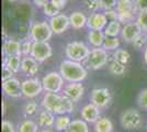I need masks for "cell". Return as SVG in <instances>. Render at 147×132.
<instances>
[{
  "label": "cell",
  "mask_w": 147,
  "mask_h": 132,
  "mask_svg": "<svg viewBox=\"0 0 147 132\" xmlns=\"http://www.w3.org/2000/svg\"><path fill=\"white\" fill-rule=\"evenodd\" d=\"M59 73L68 83H81L88 75L86 66L79 62L64 60L59 65Z\"/></svg>",
  "instance_id": "7a4b0ae2"
},
{
  "label": "cell",
  "mask_w": 147,
  "mask_h": 132,
  "mask_svg": "<svg viewBox=\"0 0 147 132\" xmlns=\"http://www.w3.org/2000/svg\"><path fill=\"white\" fill-rule=\"evenodd\" d=\"M1 88H2V91L11 97V98H20L22 97V87H21V83L18 78H11V79H8L6 82H2L1 84Z\"/></svg>",
  "instance_id": "5bb4252c"
},
{
  "label": "cell",
  "mask_w": 147,
  "mask_h": 132,
  "mask_svg": "<svg viewBox=\"0 0 147 132\" xmlns=\"http://www.w3.org/2000/svg\"><path fill=\"white\" fill-rule=\"evenodd\" d=\"M122 22L119 20H111L109 21L108 25L103 30L105 37H111V38H117L121 32H122Z\"/></svg>",
  "instance_id": "44dd1931"
},
{
  "label": "cell",
  "mask_w": 147,
  "mask_h": 132,
  "mask_svg": "<svg viewBox=\"0 0 147 132\" xmlns=\"http://www.w3.org/2000/svg\"><path fill=\"white\" fill-rule=\"evenodd\" d=\"M51 29L53 33L55 34H61L65 31H67V29L70 26V21H69V17H67L64 13H59L55 17L51 18L49 21Z\"/></svg>",
  "instance_id": "4fadbf2b"
},
{
  "label": "cell",
  "mask_w": 147,
  "mask_h": 132,
  "mask_svg": "<svg viewBox=\"0 0 147 132\" xmlns=\"http://www.w3.org/2000/svg\"><path fill=\"white\" fill-rule=\"evenodd\" d=\"M81 119L88 123H96L100 119V108L93 105L92 102L85 105L80 110Z\"/></svg>",
  "instance_id": "e0dca14e"
},
{
  "label": "cell",
  "mask_w": 147,
  "mask_h": 132,
  "mask_svg": "<svg viewBox=\"0 0 147 132\" xmlns=\"http://www.w3.org/2000/svg\"><path fill=\"white\" fill-rule=\"evenodd\" d=\"M142 32L143 31H142L140 24L136 21H133V22L124 24V26L122 28V32H121V38L124 42L132 44L133 41L141 34Z\"/></svg>",
  "instance_id": "2e32d148"
},
{
  "label": "cell",
  "mask_w": 147,
  "mask_h": 132,
  "mask_svg": "<svg viewBox=\"0 0 147 132\" xmlns=\"http://www.w3.org/2000/svg\"><path fill=\"white\" fill-rule=\"evenodd\" d=\"M42 10H43L44 16H45V17H49V19L61 13V12H59V10H58L57 8H55V7L53 6L51 2H49L47 5H45V6L42 8Z\"/></svg>",
  "instance_id": "d6a6232c"
},
{
  "label": "cell",
  "mask_w": 147,
  "mask_h": 132,
  "mask_svg": "<svg viewBox=\"0 0 147 132\" xmlns=\"http://www.w3.org/2000/svg\"><path fill=\"white\" fill-rule=\"evenodd\" d=\"M73 120L68 114H57L54 123V128L57 132H65Z\"/></svg>",
  "instance_id": "d4e9b609"
},
{
  "label": "cell",
  "mask_w": 147,
  "mask_h": 132,
  "mask_svg": "<svg viewBox=\"0 0 147 132\" xmlns=\"http://www.w3.org/2000/svg\"><path fill=\"white\" fill-rule=\"evenodd\" d=\"M33 46V41L32 40H24L21 42V55L23 56H29L31 55V51Z\"/></svg>",
  "instance_id": "d590c367"
},
{
  "label": "cell",
  "mask_w": 147,
  "mask_h": 132,
  "mask_svg": "<svg viewBox=\"0 0 147 132\" xmlns=\"http://www.w3.org/2000/svg\"><path fill=\"white\" fill-rule=\"evenodd\" d=\"M99 2H100V8L105 11L109 9H114L117 7V0H99Z\"/></svg>",
  "instance_id": "74e56055"
},
{
  "label": "cell",
  "mask_w": 147,
  "mask_h": 132,
  "mask_svg": "<svg viewBox=\"0 0 147 132\" xmlns=\"http://www.w3.org/2000/svg\"><path fill=\"white\" fill-rule=\"evenodd\" d=\"M136 22L140 24L142 31L147 33V11H140L136 18Z\"/></svg>",
  "instance_id": "836d02e7"
},
{
  "label": "cell",
  "mask_w": 147,
  "mask_h": 132,
  "mask_svg": "<svg viewBox=\"0 0 147 132\" xmlns=\"http://www.w3.org/2000/svg\"><path fill=\"white\" fill-rule=\"evenodd\" d=\"M105 40V34L100 30H89L88 32V41L93 47H102Z\"/></svg>",
  "instance_id": "7402d4cb"
},
{
  "label": "cell",
  "mask_w": 147,
  "mask_h": 132,
  "mask_svg": "<svg viewBox=\"0 0 147 132\" xmlns=\"http://www.w3.org/2000/svg\"><path fill=\"white\" fill-rule=\"evenodd\" d=\"M42 107L55 114H68L74 111V101L64 95L45 93L42 99Z\"/></svg>",
  "instance_id": "6da1fadb"
},
{
  "label": "cell",
  "mask_w": 147,
  "mask_h": 132,
  "mask_svg": "<svg viewBox=\"0 0 147 132\" xmlns=\"http://www.w3.org/2000/svg\"><path fill=\"white\" fill-rule=\"evenodd\" d=\"M1 132H16L14 125L9 120H2V122H1Z\"/></svg>",
  "instance_id": "ab89813d"
},
{
  "label": "cell",
  "mask_w": 147,
  "mask_h": 132,
  "mask_svg": "<svg viewBox=\"0 0 147 132\" xmlns=\"http://www.w3.org/2000/svg\"><path fill=\"white\" fill-rule=\"evenodd\" d=\"M138 11H147V0H135Z\"/></svg>",
  "instance_id": "7bdbcfd3"
},
{
  "label": "cell",
  "mask_w": 147,
  "mask_h": 132,
  "mask_svg": "<svg viewBox=\"0 0 147 132\" xmlns=\"http://www.w3.org/2000/svg\"><path fill=\"white\" fill-rule=\"evenodd\" d=\"M89 98H90V102H92L93 105H96L100 109L109 106V104L112 100V96H111L110 90L108 88L104 87L92 89Z\"/></svg>",
  "instance_id": "30bf717a"
},
{
  "label": "cell",
  "mask_w": 147,
  "mask_h": 132,
  "mask_svg": "<svg viewBox=\"0 0 147 132\" xmlns=\"http://www.w3.org/2000/svg\"><path fill=\"white\" fill-rule=\"evenodd\" d=\"M144 61H145V63H146V65H147V47L145 49V51H144Z\"/></svg>",
  "instance_id": "7dc6e473"
},
{
  "label": "cell",
  "mask_w": 147,
  "mask_h": 132,
  "mask_svg": "<svg viewBox=\"0 0 147 132\" xmlns=\"http://www.w3.org/2000/svg\"><path fill=\"white\" fill-rule=\"evenodd\" d=\"M37 108H38V106H37L36 102L30 101V102L25 104L24 108H23V112H24L25 116H32L37 111Z\"/></svg>",
  "instance_id": "8d00e7d4"
},
{
  "label": "cell",
  "mask_w": 147,
  "mask_h": 132,
  "mask_svg": "<svg viewBox=\"0 0 147 132\" xmlns=\"http://www.w3.org/2000/svg\"><path fill=\"white\" fill-rule=\"evenodd\" d=\"M120 39L119 38H111V37H105V40L103 42V47L104 50H107L108 52L109 51H117L119 47H120Z\"/></svg>",
  "instance_id": "f546056e"
},
{
  "label": "cell",
  "mask_w": 147,
  "mask_h": 132,
  "mask_svg": "<svg viewBox=\"0 0 147 132\" xmlns=\"http://www.w3.org/2000/svg\"><path fill=\"white\" fill-rule=\"evenodd\" d=\"M112 132H113V131H112Z\"/></svg>",
  "instance_id": "f907efd6"
},
{
  "label": "cell",
  "mask_w": 147,
  "mask_h": 132,
  "mask_svg": "<svg viewBox=\"0 0 147 132\" xmlns=\"http://www.w3.org/2000/svg\"><path fill=\"white\" fill-rule=\"evenodd\" d=\"M21 61L22 58H20V55H9V56H5L3 65H6L14 74H17L21 70Z\"/></svg>",
  "instance_id": "cb8c5ba5"
},
{
  "label": "cell",
  "mask_w": 147,
  "mask_h": 132,
  "mask_svg": "<svg viewBox=\"0 0 147 132\" xmlns=\"http://www.w3.org/2000/svg\"><path fill=\"white\" fill-rule=\"evenodd\" d=\"M93 125H94V127H93L94 132H112V130H113V123L107 117L100 118Z\"/></svg>",
  "instance_id": "484cf974"
},
{
  "label": "cell",
  "mask_w": 147,
  "mask_h": 132,
  "mask_svg": "<svg viewBox=\"0 0 147 132\" xmlns=\"http://www.w3.org/2000/svg\"><path fill=\"white\" fill-rule=\"evenodd\" d=\"M21 87L22 94L26 98H35L44 90L42 81L35 77H30L21 82Z\"/></svg>",
  "instance_id": "9c48e42d"
},
{
  "label": "cell",
  "mask_w": 147,
  "mask_h": 132,
  "mask_svg": "<svg viewBox=\"0 0 147 132\" xmlns=\"http://www.w3.org/2000/svg\"><path fill=\"white\" fill-rule=\"evenodd\" d=\"M55 113L51 112L49 110L44 109L42 112L38 114V126L42 128H49L53 127L55 123Z\"/></svg>",
  "instance_id": "603a6c76"
},
{
  "label": "cell",
  "mask_w": 147,
  "mask_h": 132,
  "mask_svg": "<svg viewBox=\"0 0 147 132\" xmlns=\"http://www.w3.org/2000/svg\"><path fill=\"white\" fill-rule=\"evenodd\" d=\"M117 20L124 24L136 21L138 10L136 8L135 0H117Z\"/></svg>",
  "instance_id": "3957f363"
},
{
  "label": "cell",
  "mask_w": 147,
  "mask_h": 132,
  "mask_svg": "<svg viewBox=\"0 0 147 132\" xmlns=\"http://www.w3.org/2000/svg\"><path fill=\"white\" fill-rule=\"evenodd\" d=\"M137 102H138L140 107L147 110V88L143 89L140 93L138 97H137Z\"/></svg>",
  "instance_id": "f35d334b"
},
{
  "label": "cell",
  "mask_w": 147,
  "mask_h": 132,
  "mask_svg": "<svg viewBox=\"0 0 147 132\" xmlns=\"http://www.w3.org/2000/svg\"><path fill=\"white\" fill-rule=\"evenodd\" d=\"M105 13V16L108 17V19L110 20H117V9H109V10H105L103 11Z\"/></svg>",
  "instance_id": "ee69618b"
},
{
  "label": "cell",
  "mask_w": 147,
  "mask_h": 132,
  "mask_svg": "<svg viewBox=\"0 0 147 132\" xmlns=\"http://www.w3.org/2000/svg\"><path fill=\"white\" fill-rule=\"evenodd\" d=\"M10 2H21V1H24V0H9Z\"/></svg>",
  "instance_id": "c3c4849f"
},
{
  "label": "cell",
  "mask_w": 147,
  "mask_h": 132,
  "mask_svg": "<svg viewBox=\"0 0 147 132\" xmlns=\"http://www.w3.org/2000/svg\"><path fill=\"white\" fill-rule=\"evenodd\" d=\"M120 123L123 129H125L127 131H133V130L140 129L143 123L141 112L136 109H132V108L126 109L125 111L121 113Z\"/></svg>",
  "instance_id": "52a82bcc"
},
{
  "label": "cell",
  "mask_w": 147,
  "mask_h": 132,
  "mask_svg": "<svg viewBox=\"0 0 147 132\" xmlns=\"http://www.w3.org/2000/svg\"><path fill=\"white\" fill-rule=\"evenodd\" d=\"M108 17L104 12H93L90 13L87 21V26L89 30H100L103 31L105 26L108 25Z\"/></svg>",
  "instance_id": "9a60e30c"
},
{
  "label": "cell",
  "mask_w": 147,
  "mask_h": 132,
  "mask_svg": "<svg viewBox=\"0 0 147 132\" xmlns=\"http://www.w3.org/2000/svg\"><path fill=\"white\" fill-rule=\"evenodd\" d=\"M32 2L36 8H43L45 5L49 3V0H32Z\"/></svg>",
  "instance_id": "f6af8a7d"
},
{
  "label": "cell",
  "mask_w": 147,
  "mask_h": 132,
  "mask_svg": "<svg viewBox=\"0 0 147 132\" xmlns=\"http://www.w3.org/2000/svg\"><path fill=\"white\" fill-rule=\"evenodd\" d=\"M2 53L5 56L9 55L21 56V42L13 39H5L2 43Z\"/></svg>",
  "instance_id": "d6986e66"
},
{
  "label": "cell",
  "mask_w": 147,
  "mask_h": 132,
  "mask_svg": "<svg viewBox=\"0 0 147 132\" xmlns=\"http://www.w3.org/2000/svg\"><path fill=\"white\" fill-rule=\"evenodd\" d=\"M1 106H2V114H5V113H6V100H5V99H2V105H1Z\"/></svg>",
  "instance_id": "bcb514c9"
},
{
  "label": "cell",
  "mask_w": 147,
  "mask_h": 132,
  "mask_svg": "<svg viewBox=\"0 0 147 132\" xmlns=\"http://www.w3.org/2000/svg\"><path fill=\"white\" fill-rule=\"evenodd\" d=\"M64 78L59 72H49L42 78V85L46 93H56L58 94L64 88Z\"/></svg>",
  "instance_id": "ba28073f"
},
{
  "label": "cell",
  "mask_w": 147,
  "mask_h": 132,
  "mask_svg": "<svg viewBox=\"0 0 147 132\" xmlns=\"http://www.w3.org/2000/svg\"><path fill=\"white\" fill-rule=\"evenodd\" d=\"M84 5H85L87 10L90 11L91 13L98 12L99 9H101L99 0H84Z\"/></svg>",
  "instance_id": "e575fe53"
},
{
  "label": "cell",
  "mask_w": 147,
  "mask_h": 132,
  "mask_svg": "<svg viewBox=\"0 0 147 132\" xmlns=\"http://www.w3.org/2000/svg\"><path fill=\"white\" fill-rule=\"evenodd\" d=\"M13 75H14V73H13L11 69L8 68L6 65L2 66V73H1V79H2V82H6L8 79L13 78Z\"/></svg>",
  "instance_id": "60d3db41"
},
{
  "label": "cell",
  "mask_w": 147,
  "mask_h": 132,
  "mask_svg": "<svg viewBox=\"0 0 147 132\" xmlns=\"http://www.w3.org/2000/svg\"><path fill=\"white\" fill-rule=\"evenodd\" d=\"M90 49L88 45L81 41H73L69 42L65 47L66 57L74 62L82 63L87 60L88 55L90 54Z\"/></svg>",
  "instance_id": "277c9868"
},
{
  "label": "cell",
  "mask_w": 147,
  "mask_h": 132,
  "mask_svg": "<svg viewBox=\"0 0 147 132\" xmlns=\"http://www.w3.org/2000/svg\"><path fill=\"white\" fill-rule=\"evenodd\" d=\"M49 2L55 8H57L59 11L63 10L66 7V5H67V0H49Z\"/></svg>",
  "instance_id": "b9f144b4"
},
{
  "label": "cell",
  "mask_w": 147,
  "mask_h": 132,
  "mask_svg": "<svg viewBox=\"0 0 147 132\" xmlns=\"http://www.w3.org/2000/svg\"><path fill=\"white\" fill-rule=\"evenodd\" d=\"M38 131V125L33 120L26 119L20 122L17 129V132H37Z\"/></svg>",
  "instance_id": "83f0119b"
},
{
  "label": "cell",
  "mask_w": 147,
  "mask_h": 132,
  "mask_svg": "<svg viewBox=\"0 0 147 132\" xmlns=\"http://www.w3.org/2000/svg\"><path fill=\"white\" fill-rule=\"evenodd\" d=\"M41 132H52V131H49V130H47V129H44V130H42Z\"/></svg>",
  "instance_id": "681fc988"
},
{
  "label": "cell",
  "mask_w": 147,
  "mask_h": 132,
  "mask_svg": "<svg viewBox=\"0 0 147 132\" xmlns=\"http://www.w3.org/2000/svg\"><path fill=\"white\" fill-rule=\"evenodd\" d=\"M21 72L30 77L35 76L38 73V62L31 55L23 56L21 61Z\"/></svg>",
  "instance_id": "ac0fdd59"
},
{
  "label": "cell",
  "mask_w": 147,
  "mask_h": 132,
  "mask_svg": "<svg viewBox=\"0 0 147 132\" xmlns=\"http://www.w3.org/2000/svg\"><path fill=\"white\" fill-rule=\"evenodd\" d=\"M69 21H70V26L75 30H80L82 28L87 26V21L88 17L81 11H74L69 16Z\"/></svg>",
  "instance_id": "ffe728a7"
},
{
  "label": "cell",
  "mask_w": 147,
  "mask_h": 132,
  "mask_svg": "<svg viewBox=\"0 0 147 132\" xmlns=\"http://www.w3.org/2000/svg\"><path fill=\"white\" fill-rule=\"evenodd\" d=\"M53 55V49L49 42H33L31 56L34 57L38 63L49 60Z\"/></svg>",
  "instance_id": "8fae6325"
},
{
  "label": "cell",
  "mask_w": 147,
  "mask_h": 132,
  "mask_svg": "<svg viewBox=\"0 0 147 132\" xmlns=\"http://www.w3.org/2000/svg\"><path fill=\"white\" fill-rule=\"evenodd\" d=\"M65 132H89L88 122L82 119H75L71 121Z\"/></svg>",
  "instance_id": "4316f807"
},
{
  "label": "cell",
  "mask_w": 147,
  "mask_h": 132,
  "mask_svg": "<svg viewBox=\"0 0 147 132\" xmlns=\"http://www.w3.org/2000/svg\"><path fill=\"white\" fill-rule=\"evenodd\" d=\"M85 94V86L81 83H68L63 88V95L74 102L79 101Z\"/></svg>",
  "instance_id": "7c38bea8"
},
{
  "label": "cell",
  "mask_w": 147,
  "mask_h": 132,
  "mask_svg": "<svg viewBox=\"0 0 147 132\" xmlns=\"http://www.w3.org/2000/svg\"><path fill=\"white\" fill-rule=\"evenodd\" d=\"M109 53L104 50L103 47H93L90 51V54L88 55L87 60L84 62V65L87 68L92 70H98L104 67L109 62Z\"/></svg>",
  "instance_id": "5b68a950"
},
{
  "label": "cell",
  "mask_w": 147,
  "mask_h": 132,
  "mask_svg": "<svg viewBox=\"0 0 147 132\" xmlns=\"http://www.w3.org/2000/svg\"><path fill=\"white\" fill-rule=\"evenodd\" d=\"M109 72L112 75L115 76L123 75L125 73V65L112 60V62H110V64H109Z\"/></svg>",
  "instance_id": "4dcf8cb0"
},
{
  "label": "cell",
  "mask_w": 147,
  "mask_h": 132,
  "mask_svg": "<svg viewBox=\"0 0 147 132\" xmlns=\"http://www.w3.org/2000/svg\"><path fill=\"white\" fill-rule=\"evenodd\" d=\"M132 45L134 46V49H136V50L146 49L147 47V33L146 32H142L141 34L133 41Z\"/></svg>",
  "instance_id": "1f68e13d"
},
{
  "label": "cell",
  "mask_w": 147,
  "mask_h": 132,
  "mask_svg": "<svg viewBox=\"0 0 147 132\" xmlns=\"http://www.w3.org/2000/svg\"><path fill=\"white\" fill-rule=\"evenodd\" d=\"M112 57H113V61H117L119 63L126 65L129 62L131 54L126 50H124V49H117V51L113 52Z\"/></svg>",
  "instance_id": "f1b7e54d"
},
{
  "label": "cell",
  "mask_w": 147,
  "mask_h": 132,
  "mask_svg": "<svg viewBox=\"0 0 147 132\" xmlns=\"http://www.w3.org/2000/svg\"><path fill=\"white\" fill-rule=\"evenodd\" d=\"M53 35L51 25L46 21H34L30 26V39L33 42H49Z\"/></svg>",
  "instance_id": "8992f818"
}]
</instances>
